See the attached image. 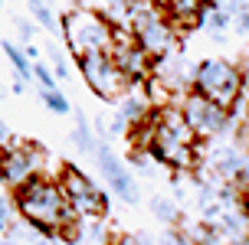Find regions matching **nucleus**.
<instances>
[{
  "label": "nucleus",
  "instance_id": "nucleus-17",
  "mask_svg": "<svg viewBox=\"0 0 249 245\" xmlns=\"http://www.w3.org/2000/svg\"><path fill=\"white\" fill-rule=\"evenodd\" d=\"M151 212H154V219L167 222V226H174V222L180 219L177 203H174V199H167V196H154V199H151Z\"/></svg>",
  "mask_w": 249,
  "mask_h": 245
},
{
  "label": "nucleus",
  "instance_id": "nucleus-8",
  "mask_svg": "<svg viewBox=\"0 0 249 245\" xmlns=\"http://www.w3.org/2000/svg\"><path fill=\"white\" fill-rule=\"evenodd\" d=\"M180 114H184V121L190 124V131L197 134V141H213V137L226 134V128H230V108L223 105H216L210 98H203L200 92H187L180 98Z\"/></svg>",
  "mask_w": 249,
  "mask_h": 245
},
{
  "label": "nucleus",
  "instance_id": "nucleus-25",
  "mask_svg": "<svg viewBox=\"0 0 249 245\" xmlns=\"http://www.w3.org/2000/svg\"><path fill=\"white\" fill-rule=\"evenodd\" d=\"M108 245H141V239L138 235H115Z\"/></svg>",
  "mask_w": 249,
  "mask_h": 245
},
{
  "label": "nucleus",
  "instance_id": "nucleus-21",
  "mask_svg": "<svg viewBox=\"0 0 249 245\" xmlns=\"http://www.w3.org/2000/svg\"><path fill=\"white\" fill-rule=\"evenodd\" d=\"M17 33L23 39L26 46H33V36H36V23L33 20H17Z\"/></svg>",
  "mask_w": 249,
  "mask_h": 245
},
{
  "label": "nucleus",
  "instance_id": "nucleus-10",
  "mask_svg": "<svg viewBox=\"0 0 249 245\" xmlns=\"http://www.w3.org/2000/svg\"><path fill=\"white\" fill-rule=\"evenodd\" d=\"M112 59L118 62V69L131 79V85H135V82H141V79H148V75H151V65H154V59H151L148 52L135 43V36H131V33H122V30L115 33Z\"/></svg>",
  "mask_w": 249,
  "mask_h": 245
},
{
  "label": "nucleus",
  "instance_id": "nucleus-9",
  "mask_svg": "<svg viewBox=\"0 0 249 245\" xmlns=\"http://www.w3.org/2000/svg\"><path fill=\"white\" fill-rule=\"evenodd\" d=\"M92 160L99 163V173H102V180L105 183H112V190L118 196H122L124 203H138L141 199V193H138V183H135V177L124 170V163H122V157L115 154L108 144H95V150H92Z\"/></svg>",
  "mask_w": 249,
  "mask_h": 245
},
{
  "label": "nucleus",
  "instance_id": "nucleus-4",
  "mask_svg": "<svg viewBox=\"0 0 249 245\" xmlns=\"http://www.w3.org/2000/svg\"><path fill=\"white\" fill-rule=\"evenodd\" d=\"M194 92L233 111L243 98V69L223 56H207L194 65Z\"/></svg>",
  "mask_w": 249,
  "mask_h": 245
},
{
  "label": "nucleus",
  "instance_id": "nucleus-16",
  "mask_svg": "<svg viewBox=\"0 0 249 245\" xmlns=\"http://www.w3.org/2000/svg\"><path fill=\"white\" fill-rule=\"evenodd\" d=\"M17 216H20L17 212V196H13L10 186L0 183V229H10Z\"/></svg>",
  "mask_w": 249,
  "mask_h": 245
},
{
  "label": "nucleus",
  "instance_id": "nucleus-27",
  "mask_svg": "<svg viewBox=\"0 0 249 245\" xmlns=\"http://www.w3.org/2000/svg\"><path fill=\"white\" fill-rule=\"evenodd\" d=\"M243 95L249 98V62H246V69H243Z\"/></svg>",
  "mask_w": 249,
  "mask_h": 245
},
{
  "label": "nucleus",
  "instance_id": "nucleus-7",
  "mask_svg": "<svg viewBox=\"0 0 249 245\" xmlns=\"http://www.w3.org/2000/svg\"><path fill=\"white\" fill-rule=\"evenodd\" d=\"M56 180H59L69 206H72V216H99V219H105V212H108V196L102 193L99 183H95L89 173H82L79 167H72V163H66Z\"/></svg>",
  "mask_w": 249,
  "mask_h": 245
},
{
  "label": "nucleus",
  "instance_id": "nucleus-29",
  "mask_svg": "<svg viewBox=\"0 0 249 245\" xmlns=\"http://www.w3.org/2000/svg\"><path fill=\"white\" fill-rule=\"evenodd\" d=\"M3 95H7V88H3V85H0V98H3Z\"/></svg>",
  "mask_w": 249,
  "mask_h": 245
},
{
  "label": "nucleus",
  "instance_id": "nucleus-22",
  "mask_svg": "<svg viewBox=\"0 0 249 245\" xmlns=\"http://www.w3.org/2000/svg\"><path fill=\"white\" fill-rule=\"evenodd\" d=\"M50 59H53V75L56 79H69V65H66V59L59 52H50Z\"/></svg>",
  "mask_w": 249,
  "mask_h": 245
},
{
  "label": "nucleus",
  "instance_id": "nucleus-23",
  "mask_svg": "<svg viewBox=\"0 0 249 245\" xmlns=\"http://www.w3.org/2000/svg\"><path fill=\"white\" fill-rule=\"evenodd\" d=\"M124 131H128V121H124L122 114H115V118H112V124H108V134H112V137H118V134H124Z\"/></svg>",
  "mask_w": 249,
  "mask_h": 245
},
{
  "label": "nucleus",
  "instance_id": "nucleus-1",
  "mask_svg": "<svg viewBox=\"0 0 249 245\" xmlns=\"http://www.w3.org/2000/svg\"><path fill=\"white\" fill-rule=\"evenodd\" d=\"M135 147H148L154 160L174 170H194L197 167V134L190 131L177 105L154 108L141 124H135Z\"/></svg>",
  "mask_w": 249,
  "mask_h": 245
},
{
  "label": "nucleus",
  "instance_id": "nucleus-3",
  "mask_svg": "<svg viewBox=\"0 0 249 245\" xmlns=\"http://www.w3.org/2000/svg\"><path fill=\"white\" fill-rule=\"evenodd\" d=\"M59 33L66 39V46L72 49V56H89V52H112L115 33L118 26L105 16V13L92 10V7H72L59 20Z\"/></svg>",
  "mask_w": 249,
  "mask_h": 245
},
{
  "label": "nucleus",
  "instance_id": "nucleus-28",
  "mask_svg": "<svg viewBox=\"0 0 249 245\" xmlns=\"http://www.w3.org/2000/svg\"><path fill=\"white\" fill-rule=\"evenodd\" d=\"M33 245H56V242H53V239H46V235H43V239H36V242H33Z\"/></svg>",
  "mask_w": 249,
  "mask_h": 245
},
{
  "label": "nucleus",
  "instance_id": "nucleus-13",
  "mask_svg": "<svg viewBox=\"0 0 249 245\" xmlns=\"http://www.w3.org/2000/svg\"><path fill=\"white\" fill-rule=\"evenodd\" d=\"M230 23H233V13L226 10V7H207L203 16H200V26H203L216 43H223V33H226Z\"/></svg>",
  "mask_w": 249,
  "mask_h": 245
},
{
  "label": "nucleus",
  "instance_id": "nucleus-5",
  "mask_svg": "<svg viewBox=\"0 0 249 245\" xmlns=\"http://www.w3.org/2000/svg\"><path fill=\"white\" fill-rule=\"evenodd\" d=\"M79 72L86 79L89 92L102 101H122L131 88V79L118 69V62L112 59V52H89L79 56Z\"/></svg>",
  "mask_w": 249,
  "mask_h": 245
},
{
  "label": "nucleus",
  "instance_id": "nucleus-18",
  "mask_svg": "<svg viewBox=\"0 0 249 245\" xmlns=\"http://www.w3.org/2000/svg\"><path fill=\"white\" fill-rule=\"evenodd\" d=\"M39 98H43V105H46V111H53V114H69V111H72V105H69V98L62 95L59 88H50V92H39Z\"/></svg>",
  "mask_w": 249,
  "mask_h": 245
},
{
  "label": "nucleus",
  "instance_id": "nucleus-2",
  "mask_svg": "<svg viewBox=\"0 0 249 245\" xmlns=\"http://www.w3.org/2000/svg\"><path fill=\"white\" fill-rule=\"evenodd\" d=\"M17 196V212H20V219H26L33 229L39 232H66V226L75 219L72 216V206H69V199L62 193V186L56 177L50 173H39L33 177L30 183H23L20 190H13Z\"/></svg>",
  "mask_w": 249,
  "mask_h": 245
},
{
  "label": "nucleus",
  "instance_id": "nucleus-14",
  "mask_svg": "<svg viewBox=\"0 0 249 245\" xmlns=\"http://www.w3.org/2000/svg\"><path fill=\"white\" fill-rule=\"evenodd\" d=\"M72 144L82 150V154H92L95 144H99V134H95V128H89L86 114H79L75 111V128H72Z\"/></svg>",
  "mask_w": 249,
  "mask_h": 245
},
{
  "label": "nucleus",
  "instance_id": "nucleus-19",
  "mask_svg": "<svg viewBox=\"0 0 249 245\" xmlns=\"http://www.w3.org/2000/svg\"><path fill=\"white\" fill-rule=\"evenodd\" d=\"M33 82L39 85V92H50V88H56V75L36 59V62H33Z\"/></svg>",
  "mask_w": 249,
  "mask_h": 245
},
{
  "label": "nucleus",
  "instance_id": "nucleus-24",
  "mask_svg": "<svg viewBox=\"0 0 249 245\" xmlns=\"http://www.w3.org/2000/svg\"><path fill=\"white\" fill-rule=\"evenodd\" d=\"M13 141H17V137H13V131H10L3 121H0V150H3V147H10Z\"/></svg>",
  "mask_w": 249,
  "mask_h": 245
},
{
  "label": "nucleus",
  "instance_id": "nucleus-6",
  "mask_svg": "<svg viewBox=\"0 0 249 245\" xmlns=\"http://www.w3.org/2000/svg\"><path fill=\"white\" fill-rule=\"evenodd\" d=\"M46 160L50 154L33 141H13L10 147L0 150V183L20 190L23 183H30L33 177L46 173Z\"/></svg>",
  "mask_w": 249,
  "mask_h": 245
},
{
  "label": "nucleus",
  "instance_id": "nucleus-15",
  "mask_svg": "<svg viewBox=\"0 0 249 245\" xmlns=\"http://www.w3.org/2000/svg\"><path fill=\"white\" fill-rule=\"evenodd\" d=\"M30 3V13H33V20H36L46 33H59L62 26H59V20H56V13L50 10V3L46 0H26Z\"/></svg>",
  "mask_w": 249,
  "mask_h": 245
},
{
  "label": "nucleus",
  "instance_id": "nucleus-30",
  "mask_svg": "<svg viewBox=\"0 0 249 245\" xmlns=\"http://www.w3.org/2000/svg\"><path fill=\"white\" fill-rule=\"evenodd\" d=\"M0 245H10V242H0Z\"/></svg>",
  "mask_w": 249,
  "mask_h": 245
},
{
  "label": "nucleus",
  "instance_id": "nucleus-20",
  "mask_svg": "<svg viewBox=\"0 0 249 245\" xmlns=\"http://www.w3.org/2000/svg\"><path fill=\"white\" fill-rule=\"evenodd\" d=\"M233 26H236L239 36H249V0H243L233 13Z\"/></svg>",
  "mask_w": 249,
  "mask_h": 245
},
{
  "label": "nucleus",
  "instance_id": "nucleus-11",
  "mask_svg": "<svg viewBox=\"0 0 249 245\" xmlns=\"http://www.w3.org/2000/svg\"><path fill=\"white\" fill-rule=\"evenodd\" d=\"M164 10L167 16L180 26H194L200 23V16H203V0H164Z\"/></svg>",
  "mask_w": 249,
  "mask_h": 245
},
{
  "label": "nucleus",
  "instance_id": "nucleus-12",
  "mask_svg": "<svg viewBox=\"0 0 249 245\" xmlns=\"http://www.w3.org/2000/svg\"><path fill=\"white\" fill-rule=\"evenodd\" d=\"M0 49H3V56H7V62L13 65V75H17V79H23V82H30V79H33V59H30V52H26V46L20 49L17 43H10V39H3V43H0Z\"/></svg>",
  "mask_w": 249,
  "mask_h": 245
},
{
  "label": "nucleus",
  "instance_id": "nucleus-26",
  "mask_svg": "<svg viewBox=\"0 0 249 245\" xmlns=\"http://www.w3.org/2000/svg\"><path fill=\"white\" fill-rule=\"evenodd\" d=\"M161 245H190V242H187V239H184L180 232H167V235H164V242H161Z\"/></svg>",
  "mask_w": 249,
  "mask_h": 245
}]
</instances>
